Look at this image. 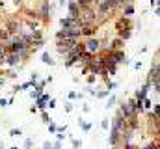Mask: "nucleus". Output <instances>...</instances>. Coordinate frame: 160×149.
I'll return each mask as SVG.
<instances>
[{
  "instance_id": "nucleus-1",
  "label": "nucleus",
  "mask_w": 160,
  "mask_h": 149,
  "mask_svg": "<svg viewBox=\"0 0 160 149\" xmlns=\"http://www.w3.org/2000/svg\"><path fill=\"white\" fill-rule=\"evenodd\" d=\"M78 43V39H69V37H65V39H58V43H56V49H58V52L60 54H69L73 49H75V45Z\"/></svg>"
},
{
  "instance_id": "nucleus-2",
  "label": "nucleus",
  "mask_w": 160,
  "mask_h": 149,
  "mask_svg": "<svg viewBox=\"0 0 160 149\" xmlns=\"http://www.w3.org/2000/svg\"><path fill=\"white\" fill-rule=\"evenodd\" d=\"M99 2H101V4H99V13H101V15H104L106 11L119 8L125 0H99Z\"/></svg>"
},
{
  "instance_id": "nucleus-3",
  "label": "nucleus",
  "mask_w": 160,
  "mask_h": 149,
  "mask_svg": "<svg viewBox=\"0 0 160 149\" xmlns=\"http://www.w3.org/2000/svg\"><path fill=\"white\" fill-rule=\"evenodd\" d=\"M97 21V15H95V11L91 9V6L89 8H84L82 11H80V23L82 24H93Z\"/></svg>"
},
{
  "instance_id": "nucleus-4",
  "label": "nucleus",
  "mask_w": 160,
  "mask_h": 149,
  "mask_svg": "<svg viewBox=\"0 0 160 149\" xmlns=\"http://www.w3.org/2000/svg\"><path fill=\"white\" fill-rule=\"evenodd\" d=\"M84 50L89 54H97L101 50V41L97 37H88V41L84 43Z\"/></svg>"
},
{
  "instance_id": "nucleus-5",
  "label": "nucleus",
  "mask_w": 160,
  "mask_h": 149,
  "mask_svg": "<svg viewBox=\"0 0 160 149\" xmlns=\"http://www.w3.org/2000/svg\"><path fill=\"white\" fill-rule=\"evenodd\" d=\"M60 24H62V28H80V26H82L80 19H73V17H65V19H62Z\"/></svg>"
},
{
  "instance_id": "nucleus-6",
  "label": "nucleus",
  "mask_w": 160,
  "mask_h": 149,
  "mask_svg": "<svg viewBox=\"0 0 160 149\" xmlns=\"http://www.w3.org/2000/svg\"><path fill=\"white\" fill-rule=\"evenodd\" d=\"M108 60L112 62V64H121V62H125V52L123 50H110V56H108Z\"/></svg>"
},
{
  "instance_id": "nucleus-7",
  "label": "nucleus",
  "mask_w": 160,
  "mask_h": 149,
  "mask_svg": "<svg viewBox=\"0 0 160 149\" xmlns=\"http://www.w3.org/2000/svg\"><path fill=\"white\" fill-rule=\"evenodd\" d=\"M80 11H82V8L77 4V0H71V2H69V17L80 19Z\"/></svg>"
},
{
  "instance_id": "nucleus-8",
  "label": "nucleus",
  "mask_w": 160,
  "mask_h": 149,
  "mask_svg": "<svg viewBox=\"0 0 160 149\" xmlns=\"http://www.w3.org/2000/svg\"><path fill=\"white\" fill-rule=\"evenodd\" d=\"M4 62H6L9 67H13V65H17V64L21 62V56H19V54H15V52H8V54H6V58H4Z\"/></svg>"
},
{
  "instance_id": "nucleus-9",
  "label": "nucleus",
  "mask_w": 160,
  "mask_h": 149,
  "mask_svg": "<svg viewBox=\"0 0 160 149\" xmlns=\"http://www.w3.org/2000/svg\"><path fill=\"white\" fill-rule=\"evenodd\" d=\"M125 127H127V119H123L121 116L114 117V123H112V131H118V132H121Z\"/></svg>"
},
{
  "instance_id": "nucleus-10",
  "label": "nucleus",
  "mask_w": 160,
  "mask_h": 149,
  "mask_svg": "<svg viewBox=\"0 0 160 149\" xmlns=\"http://www.w3.org/2000/svg\"><path fill=\"white\" fill-rule=\"evenodd\" d=\"M95 24H82L80 26V36H86V37H93L95 34Z\"/></svg>"
},
{
  "instance_id": "nucleus-11",
  "label": "nucleus",
  "mask_w": 160,
  "mask_h": 149,
  "mask_svg": "<svg viewBox=\"0 0 160 149\" xmlns=\"http://www.w3.org/2000/svg\"><path fill=\"white\" fill-rule=\"evenodd\" d=\"M158 62H155V65H153V69H151V73H149V78H147V82L149 84H153V82H158Z\"/></svg>"
},
{
  "instance_id": "nucleus-12",
  "label": "nucleus",
  "mask_w": 160,
  "mask_h": 149,
  "mask_svg": "<svg viewBox=\"0 0 160 149\" xmlns=\"http://www.w3.org/2000/svg\"><path fill=\"white\" fill-rule=\"evenodd\" d=\"M119 116H123V119H128V117H132V116H134V112L130 110V106H128V103H125V105H121V108H119Z\"/></svg>"
},
{
  "instance_id": "nucleus-13",
  "label": "nucleus",
  "mask_w": 160,
  "mask_h": 149,
  "mask_svg": "<svg viewBox=\"0 0 160 149\" xmlns=\"http://www.w3.org/2000/svg\"><path fill=\"white\" fill-rule=\"evenodd\" d=\"M149 88H151V84H149V82H145V86H143L140 91H136V97H134V99H138V101H143V99L147 97V91H149Z\"/></svg>"
},
{
  "instance_id": "nucleus-14",
  "label": "nucleus",
  "mask_w": 160,
  "mask_h": 149,
  "mask_svg": "<svg viewBox=\"0 0 160 149\" xmlns=\"http://www.w3.org/2000/svg\"><path fill=\"white\" fill-rule=\"evenodd\" d=\"M128 106H130V110L134 112V114H138V112H142V101H138V99H132V101H128Z\"/></svg>"
},
{
  "instance_id": "nucleus-15",
  "label": "nucleus",
  "mask_w": 160,
  "mask_h": 149,
  "mask_svg": "<svg viewBox=\"0 0 160 149\" xmlns=\"http://www.w3.org/2000/svg\"><path fill=\"white\" fill-rule=\"evenodd\" d=\"M47 103H48V95H39V97L36 99V105H38V108H39V110H45Z\"/></svg>"
},
{
  "instance_id": "nucleus-16",
  "label": "nucleus",
  "mask_w": 160,
  "mask_h": 149,
  "mask_svg": "<svg viewBox=\"0 0 160 149\" xmlns=\"http://www.w3.org/2000/svg\"><path fill=\"white\" fill-rule=\"evenodd\" d=\"M8 34H19V23L17 21L8 23Z\"/></svg>"
},
{
  "instance_id": "nucleus-17",
  "label": "nucleus",
  "mask_w": 160,
  "mask_h": 149,
  "mask_svg": "<svg viewBox=\"0 0 160 149\" xmlns=\"http://www.w3.org/2000/svg\"><path fill=\"white\" fill-rule=\"evenodd\" d=\"M121 49H123V39L118 37L116 41H112V47L108 49V52H110V50H121Z\"/></svg>"
},
{
  "instance_id": "nucleus-18",
  "label": "nucleus",
  "mask_w": 160,
  "mask_h": 149,
  "mask_svg": "<svg viewBox=\"0 0 160 149\" xmlns=\"http://www.w3.org/2000/svg\"><path fill=\"white\" fill-rule=\"evenodd\" d=\"M132 36L130 34V28H125V30H119V39H128Z\"/></svg>"
},
{
  "instance_id": "nucleus-19",
  "label": "nucleus",
  "mask_w": 160,
  "mask_h": 149,
  "mask_svg": "<svg viewBox=\"0 0 160 149\" xmlns=\"http://www.w3.org/2000/svg\"><path fill=\"white\" fill-rule=\"evenodd\" d=\"M48 13H50V6L45 2V4H43V9H41V15H43V19H47V17H48Z\"/></svg>"
},
{
  "instance_id": "nucleus-20",
  "label": "nucleus",
  "mask_w": 160,
  "mask_h": 149,
  "mask_svg": "<svg viewBox=\"0 0 160 149\" xmlns=\"http://www.w3.org/2000/svg\"><path fill=\"white\" fill-rule=\"evenodd\" d=\"M77 4H78L80 8L84 9V8H89V6L93 4V0H77Z\"/></svg>"
},
{
  "instance_id": "nucleus-21",
  "label": "nucleus",
  "mask_w": 160,
  "mask_h": 149,
  "mask_svg": "<svg viewBox=\"0 0 160 149\" xmlns=\"http://www.w3.org/2000/svg\"><path fill=\"white\" fill-rule=\"evenodd\" d=\"M43 62H45V64H48V65H54V60L50 58V54H48V52H45V54H43Z\"/></svg>"
},
{
  "instance_id": "nucleus-22",
  "label": "nucleus",
  "mask_w": 160,
  "mask_h": 149,
  "mask_svg": "<svg viewBox=\"0 0 160 149\" xmlns=\"http://www.w3.org/2000/svg\"><path fill=\"white\" fill-rule=\"evenodd\" d=\"M80 127H82L84 131H89V129H91V123H86V121H82V119H80Z\"/></svg>"
},
{
  "instance_id": "nucleus-23",
  "label": "nucleus",
  "mask_w": 160,
  "mask_h": 149,
  "mask_svg": "<svg viewBox=\"0 0 160 149\" xmlns=\"http://www.w3.org/2000/svg\"><path fill=\"white\" fill-rule=\"evenodd\" d=\"M132 13H134V8H132V6L125 8V15H127V17H128V15H132Z\"/></svg>"
},
{
  "instance_id": "nucleus-24",
  "label": "nucleus",
  "mask_w": 160,
  "mask_h": 149,
  "mask_svg": "<svg viewBox=\"0 0 160 149\" xmlns=\"http://www.w3.org/2000/svg\"><path fill=\"white\" fill-rule=\"evenodd\" d=\"M48 131H50V132H56V131H58V127H56L54 123H48Z\"/></svg>"
},
{
  "instance_id": "nucleus-25",
  "label": "nucleus",
  "mask_w": 160,
  "mask_h": 149,
  "mask_svg": "<svg viewBox=\"0 0 160 149\" xmlns=\"http://www.w3.org/2000/svg\"><path fill=\"white\" fill-rule=\"evenodd\" d=\"M9 134H11V136H19V134H21V131H19V129H11V132H9Z\"/></svg>"
},
{
  "instance_id": "nucleus-26",
  "label": "nucleus",
  "mask_w": 160,
  "mask_h": 149,
  "mask_svg": "<svg viewBox=\"0 0 160 149\" xmlns=\"http://www.w3.org/2000/svg\"><path fill=\"white\" fill-rule=\"evenodd\" d=\"M73 146L78 149V147H82V142H80V140H73Z\"/></svg>"
},
{
  "instance_id": "nucleus-27",
  "label": "nucleus",
  "mask_w": 160,
  "mask_h": 149,
  "mask_svg": "<svg viewBox=\"0 0 160 149\" xmlns=\"http://www.w3.org/2000/svg\"><path fill=\"white\" fill-rule=\"evenodd\" d=\"M95 95H97V97H101V99H102V97H106V95H108V91H101V93H95Z\"/></svg>"
},
{
  "instance_id": "nucleus-28",
  "label": "nucleus",
  "mask_w": 160,
  "mask_h": 149,
  "mask_svg": "<svg viewBox=\"0 0 160 149\" xmlns=\"http://www.w3.org/2000/svg\"><path fill=\"white\" fill-rule=\"evenodd\" d=\"M114 103H116V97H114V95H112V97H110V101H108V105H106V106H112V105H114Z\"/></svg>"
},
{
  "instance_id": "nucleus-29",
  "label": "nucleus",
  "mask_w": 160,
  "mask_h": 149,
  "mask_svg": "<svg viewBox=\"0 0 160 149\" xmlns=\"http://www.w3.org/2000/svg\"><path fill=\"white\" fill-rule=\"evenodd\" d=\"M48 106L54 108V106H56V101H54V99H48Z\"/></svg>"
},
{
  "instance_id": "nucleus-30",
  "label": "nucleus",
  "mask_w": 160,
  "mask_h": 149,
  "mask_svg": "<svg viewBox=\"0 0 160 149\" xmlns=\"http://www.w3.org/2000/svg\"><path fill=\"white\" fill-rule=\"evenodd\" d=\"M43 149H52V144H50V142H45V146H43Z\"/></svg>"
},
{
  "instance_id": "nucleus-31",
  "label": "nucleus",
  "mask_w": 160,
  "mask_h": 149,
  "mask_svg": "<svg viewBox=\"0 0 160 149\" xmlns=\"http://www.w3.org/2000/svg\"><path fill=\"white\" fill-rule=\"evenodd\" d=\"M0 106H2V108H4V106H8V101H6V99H2V101H0Z\"/></svg>"
},
{
  "instance_id": "nucleus-32",
  "label": "nucleus",
  "mask_w": 160,
  "mask_h": 149,
  "mask_svg": "<svg viewBox=\"0 0 160 149\" xmlns=\"http://www.w3.org/2000/svg\"><path fill=\"white\" fill-rule=\"evenodd\" d=\"M65 110L71 112V110H73V105H71V103H69V105H65Z\"/></svg>"
},
{
  "instance_id": "nucleus-33",
  "label": "nucleus",
  "mask_w": 160,
  "mask_h": 149,
  "mask_svg": "<svg viewBox=\"0 0 160 149\" xmlns=\"http://www.w3.org/2000/svg\"><path fill=\"white\" fill-rule=\"evenodd\" d=\"M151 4H153V6H157V0H151Z\"/></svg>"
},
{
  "instance_id": "nucleus-34",
  "label": "nucleus",
  "mask_w": 160,
  "mask_h": 149,
  "mask_svg": "<svg viewBox=\"0 0 160 149\" xmlns=\"http://www.w3.org/2000/svg\"><path fill=\"white\" fill-rule=\"evenodd\" d=\"M2 84H4V78H0V86H2Z\"/></svg>"
}]
</instances>
